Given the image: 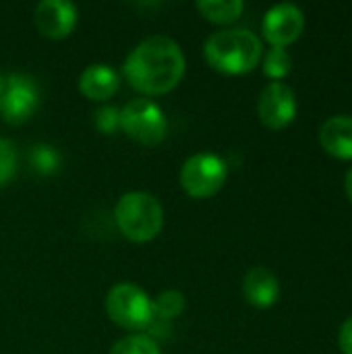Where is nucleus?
Instances as JSON below:
<instances>
[{"instance_id":"obj_1","label":"nucleus","mask_w":352,"mask_h":354,"mask_svg":"<svg viewBox=\"0 0 352 354\" xmlns=\"http://www.w3.org/2000/svg\"><path fill=\"white\" fill-rule=\"evenodd\" d=\"M185 68L187 60L178 41L164 33L139 41L122 64L127 81L147 95L172 91L185 77Z\"/></svg>"},{"instance_id":"obj_2","label":"nucleus","mask_w":352,"mask_h":354,"mask_svg":"<svg viewBox=\"0 0 352 354\" xmlns=\"http://www.w3.org/2000/svg\"><path fill=\"white\" fill-rule=\"evenodd\" d=\"M261 52V39L245 27L218 29L203 44V56L210 66L226 75L249 73L257 66Z\"/></svg>"},{"instance_id":"obj_3","label":"nucleus","mask_w":352,"mask_h":354,"mask_svg":"<svg viewBox=\"0 0 352 354\" xmlns=\"http://www.w3.org/2000/svg\"><path fill=\"white\" fill-rule=\"evenodd\" d=\"M114 220L118 230L133 243H149L154 241L164 226V209L158 197L145 191H129L124 193L116 207Z\"/></svg>"},{"instance_id":"obj_4","label":"nucleus","mask_w":352,"mask_h":354,"mask_svg":"<svg viewBox=\"0 0 352 354\" xmlns=\"http://www.w3.org/2000/svg\"><path fill=\"white\" fill-rule=\"evenodd\" d=\"M106 313L116 326L129 332H145L156 322L154 301L131 282L114 284L108 290Z\"/></svg>"},{"instance_id":"obj_5","label":"nucleus","mask_w":352,"mask_h":354,"mask_svg":"<svg viewBox=\"0 0 352 354\" xmlns=\"http://www.w3.org/2000/svg\"><path fill=\"white\" fill-rule=\"evenodd\" d=\"M228 176V166L226 162L210 151H201L191 156L183 166H180V187L189 197L195 199H207L216 195Z\"/></svg>"},{"instance_id":"obj_6","label":"nucleus","mask_w":352,"mask_h":354,"mask_svg":"<svg viewBox=\"0 0 352 354\" xmlns=\"http://www.w3.org/2000/svg\"><path fill=\"white\" fill-rule=\"evenodd\" d=\"M120 129L141 145H158L168 133V120L156 102L135 97L120 108Z\"/></svg>"},{"instance_id":"obj_7","label":"nucleus","mask_w":352,"mask_h":354,"mask_svg":"<svg viewBox=\"0 0 352 354\" xmlns=\"http://www.w3.org/2000/svg\"><path fill=\"white\" fill-rule=\"evenodd\" d=\"M39 102L37 85L27 75H6L0 93V114L10 124H23L31 118Z\"/></svg>"},{"instance_id":"obj_8","label":"nucleus","mask_w":352,"mask_h":354,"mask_svg":"<svg viewBox=\"0 0 352 354\" xmlns=\"http://www.w3.org/2000/svg\"><path fill=\"white\" fill-rule=\"evenodd\" d=\"M257 114L270 129H282L297 116V95L282 81L268 83L257 102Z\"/></svg>"},{"instance_id":"obj_9","label":"nucleus","mask_w":352,"mask_h":354,"mask_svg":"<svg viewBox=\"0 0 352 354\" xmlns=\"http://www.w3.org/2000/svg\"><path fill=\"white\" fill-rule=\"evenodd\" d=\"M303 29H305V15H303L301 6H297L293 2L274 4L263 15L261 31L272 46L284 48L286 44L295 41L303 33Z\"/></svg>"},{"instance_id":"obj_10","label":"nucleus","mask_w":352,"mask_h":354,"mask_svg":"<svg viewBox=\"0 0 352 354\" xmlns=\"http://www.w3.org/2000/svg\"><path fill=\"white\" fill-rule=\"evenodd\" d=\"M33 23L41 35L62 39L77 25V6L68 0H41L33 8Z\"/></svg>"},{"instance_id":"obj_11","label":"nucleus","mask_w":352,"mask_h":354,"mask_svg":"<svg viewBox=\"0 0 352 354\" xmlns=\"http://www.w3.org/2000/svg\"><path fill=\"white\" fill-rule=\"evenodd\" d=\"M243 295L253 307L268 309L280 297V282L274 272L263 266H255L243 278Z\"/></svg>"},{"instance_id":"obj_12","label":"nucleus","mask_w":352,"mask_h":354,"mask_svg":"<svg viewBox=\"0 0 352 354\" xmlns=\"http://www.w3.org/2000/svg\"><path fill=\"white\" fill-rule=\"evenodd\" d=\"M120 79L110 64H89L79 75V91L93 102L110 100L118 91Z\"/></svg>"},{"instance_id":"obj_13","label":"nucleus","mask_w":352,"mask_h":354,"mask_svg":"<svg viewBox=\"0 0 352 354\" xmlns=\"http://www.w3.org/2000/svg\"><path fill=\"white\" fill-rule=\"evenodd\" d=\"M319 141L326 151L338 158H352V116L336 114L319 127Z\"/></svg>"},{"instance_id":"obj_14","label":"nucleus","mask_w":352,"mask_h":354,"mask_svg":"<svg viewBox=\"0 0 352 354\" xmlns=\"http://www.w3.org/2000/svg\"><path fill=\"white\" fill-rule=\"evenodd\" d=\"M195 6L212 23H232L245 10L243 0H197Z\"/></svg>"},{"instance_id":"obj_15","label":"nucleus","mask_w":352,"mask_h":354,"mask_svg":"<svg viewBox=\"0 0 352 354\" xmlns=\"http://www.w3.org/2000/svg\"><path fill=\"white\" fill-rule=\"evenodd\" d=\"M154 301V313H156V319H162V322H172L176 319L185 307H187V301H185V295L180 290H164L160 292Z\"/></svg>"},{"instance_id":"obj_16","label":"nucleus","mask_w":352,"mask_h":354,"mask_svg":"<svg viewBox=\"0 0 352 354\" xmlns=\"http://www.w3.org/2000/svg\"><path fill=\"white\" fill-rule=\"evenodd\" d=\"M110 354H162L158 342L149 334H129L116 340Z\"/></svg>"},{"instance_id":"obj_17","label":"nucleus","mask_w":352,"mask_h":354,"mask_svg":"<svg viewBox=\"0 0 352 354\" xmlns=\"http://www.w3.org/2000/svg\"><path fill=\"white\" fill-rule=\"evenodd\" d=\"M290 66H293V60H290V54L286 52V48L282 46H272L263 58V73L268 77H272L274 81L286 77L290 73Z\"/></svg>"},{"instance_id":"obj_18","label":"nucleus","mask_w":352,"mask_h":354,"mask_svg":"<svg viewBox=\"0 0 352 354\" xmlns=\"http://www.w3.org/2000/svg\"><path fill=\"white\" fill-rule=\"evenodd\" d=\"M29 162L39 174H54L58 170V166H60V156L52 145L39 143V145L31 147Z\"/></svg>"},{"instance_id":"obj_19","label":"nucleus","mask_w":352,"mask_h":354,"mask_svg":"<svg viewBox=\"0 0 352 354\" xmlns=\"http://www.w3.org/2000/svg\"><path fill=\"white\" fill-rule=\"evenodd\" d=\"M17 174V151L8 139L0 137V187L8 185Z\"/></svg>"},{"instance_id":"obj_20","label":"nucleus","mask_w":352,"mask_h":354,"mask_svg":"<svg viewBox=\"0 0 352 354\" xmlns=\"http://www.w3.org/2000/svg\"><path fill=\"white\" fill-rule=\"evenodd\" d=\"M95 127L98 131L112 135L116 129H120V110L114 106H102L95 110Z\"/></svg>"},{"instance_id":"obj_21","label":"nucleus","mask_w":352,"mask_h":354,"mask_svg":"<svg viewBox=\"0 0 352 354\" xmlns=\"http://www.w3.org/2000/svg\"><path fill=\"white\" fill-rule=\"evenodd\" d=\"M338 344L344 354H352V315L340 326V334H338Z\"/></svg>"},{"instance_id":"obj_22","label":"nucleus","mask_w":352,"mask_h":354,"mask_svg":"<svg viewBox=\"0 0 352 354\" xmlns=\"http://www.w3.org/2000/svg\"><path fill=\"white\" fill-rule=\"evenodd\" d=\"M346 193H349V197H351L352 201V168L349 170V174H346Z\"/></svg>"}]
</instances>
